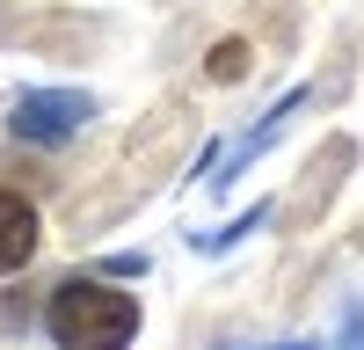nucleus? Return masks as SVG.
Instances as JSON below:
<instances>
[{
    "mask_svg": "<svg viewBox=\"0 0 364 350\" xmlns=\"http://www.w3.org/2000/svg\"><path fill=\"white\" fill-rule=\"evenodd\" d=\"M44 329L58 350H132L139 336V299L117 292L109 277H66L44 307Z\"/></svg>",
    "mask_w": 364,
    "mask_h": 350,
    "instance_id": "nucleus-1",
    "label": "nucleus"
},
{
    "mask_svg": "<svg viewBox=\"0 0 364 350\" xmlns=\"http://www.w3.org/2000/svg\"><path fill=\"white\" fill-rule=\"evenodd\" d=\"M87 117H95V102H87L80 88H37V95H22V102H15L8 132L29 139V146H58V139H73Z\"/></svg>",
    "mask_w": 364,
    "mask_h": 350,
    "instance_id": "nucleus-2",
    "label": "nucleus"
},
{
    "mask_svg": "<svg viewBox=\"0 0 364 350\" xmlns=\"http://www.w3.org/2000/svg\"><path fill=\"white\" fill-rule=\"evenodd\" d=\"M37 241H44L37 204L15 197V190H0V270H22V262L37 255Z\"/></svg>",
    "mask_w": 364,
    "mask_h": 350,
    "instance_id": "nucleus-3",
    "label": "nucleus"
},
{
    "mask_svg": "<svg viewBox=\"0 0 364 350\" xmlns=\"http://www.w3.org/2000/svg\"><path fill=\"white\" fill-rule=\"evenodd\" d=\"M343 168H350V139L321 146V154H314V168H306V197H299V212H291V219H314V212H321V197H336Z\"/></svg>",
    "mask_w": 364,
    "mask_h": 350,
    "instance_id": "nucleus-4",
    "label": "nucleus"
},
{
    "mask_svg": "<svg viewBox=\"0 0 364 350\" xmlns=\"http://www.w3.org/2000/svg\"><path fill=\"white\" fill-rule=\"evenodd\" d=\"M240 73H248V44L226 37L219 51H211V80H240Z\"/></svg>",
    "mask_w": 364,
    "mask_h": 350,
    "instance_id": "nucleus-5",
    "label": "nucleus"
},
{
    "mask_svg": "<svg viewBox=\"0 0 364 350\" xmlns=\"http://www.w3.org/2000/svg\"><path fill=\"white\" fill-rule=\"evenodd\" d=\"M343 350H364V307L350 314V329H343Z\"/></svg>",
    "mask_w": 364,
    "mask_h": 350,
    "instance_id": "nucleus-6",
    "label": "nucleus"
}]
</instances>
